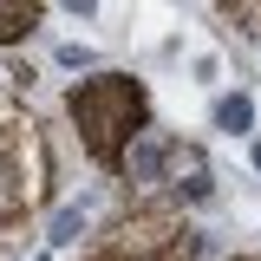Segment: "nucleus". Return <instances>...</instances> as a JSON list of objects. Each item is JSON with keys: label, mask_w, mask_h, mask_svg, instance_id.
<instances>
[{"label": "nucleus", "mask_w": 261, "mask_h": 261, "mask_svg": "<svg viewBox=\"0 0 261 261\" xmlns=\"http://www.w3.org/2000/svg\"><path fill=\"white\" fill-rule=\"evenodd\" d=\"M248 118H255L248 98H222V105H216V124H222V130H248Z\"/></svg>", "instance_id": "f257e3e1"}]
</instances>
